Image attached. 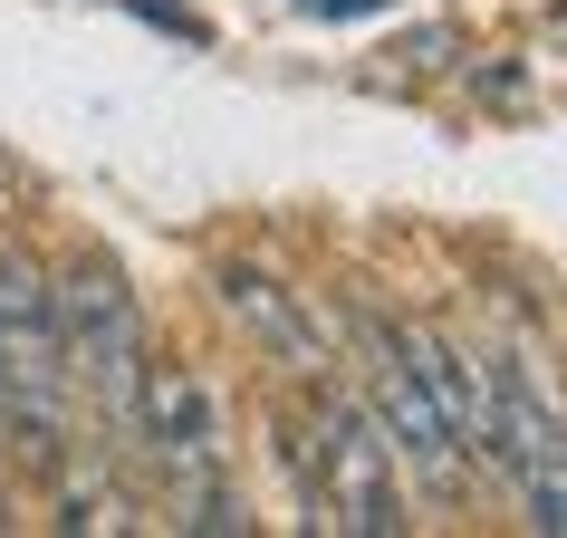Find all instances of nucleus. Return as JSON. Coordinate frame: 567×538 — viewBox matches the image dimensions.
<instances>
[{
    "instance_id": "obj_4",
    "label": "nucleus",
    "mask_w": 567,
    "mask_h": 538,
    "mask_svg": "<svg viewBox=\"0 0 567 538\" xmlns=\"http://www.w3.org/2000/svg\"><path fill=\"white\" fill-rule=\"evenodd\" d=\"M49 299H59V356L78 404L96 414L106 443H125V414H135V375H145V308L125 289V269L106 250H68L49 269Z\"/></svg>"
},
{
    "instance_id": "obj_7",
    "label": "nucleus",
    "mask_w": 567,
    "mask_h": 538,
    "mask_svg": "<svg viewBox=\"0 0 567 538\" xmlns=\"http://www.w3.org/2000/svg\"><path fill=\"white\" fill-rule=\"evenodd\" d=\"M394 337H404V356H414L423 394H433V414H443L452 452L472 462V472H491V414H501V375L462 346V337L423 328V318H394Z\"/></svg>"
},
{
    "instance_id": "obj_2",
    "label": "nucleus",
    "mask_w": 567,
    "mask_h": 538,
    "mask_svg": "<svg viewBox=\"0 0 567 538\" xmlns=\"http://www.w3.org/2000/svg\"><path fill=\"white\" fill-rule=\"evenodd\" d=\"M289 480H299V509L308 529L328 538H394L404 529V472H394V452L375 443V423H365L357 394H337L328 375L308 385V404H289Z\"/></svg>"
},
{
    "instance_id": "obj_5",
    "label": "nucleus",
    "mask_w": 567,
    "mask_h": 538,
    "mask_svg": "<svg viewBox=\"0 0 567 538\" xmlns=\"http://www.w3.org/2000/svg\"><path fill=\"white\" fill-rule=\"evenodd\" d=\"M347 328H357V404H365V423H375V443L394 452V472H414L433 500H452V490L472 480V462L452 452V433H443V414H433V394H423V375H414V356H404L394 318L357 308Z\"/></svg>"
},
{
    "instance_id": "obj_10",
    "label": "nucleus",
    "mask_w": 567,
    "mask_h": 538,
    "mask_svg": "<svg viewBox=\"0 0 567 538\" xmlns=\"http://www.w3.org/2000/svg\"><path fill=\"white\" fill-rule=\"evenodd\" d=\"M375 10H394V0H299V20H375Z\"/></svg>"
},
{
    "instance_id": "obj_1",
    "label": "nucleus",
    "mask_w": 567,
    "mask_h": 538,
    "mask_svg": "<svg viewBox=\"0 0 567 538\" xmlns=\"http://www.w3.org/2000/svg\"><path fill=\"white\" fill-rule=\"evenodd\" d=\"M125 443L145 452V472L164 480V529L193 538H231L250 529V500L231 480V423H221V394L193 375V365H154L135 375V414H125Z\"/></svg>"
},
{
    "instance_id": "obj_3",
    "label": "nucleus",
    "mask_w": 567,
    "mask_h": 538,
    "mask_svg": "<svg viewBox=\"0 0 567 538\" xmlns=\"http://www.w3.org/2000/svg\"><path fill=\"white\" fill-rule=\"evenodd\" d=\"M68 443H78V385L59 356V299H49V269L10 250L0 260V452L49 480Z\"/></svg>"
},
{
    "instance_id": "obj_9",
    "label": "nucleus",
    "mask_w": 567,
    "mask_h": 538,
    "mask_svg": "<svg viewBox=\"0 0 567 538\" xmlns=\"http://www.w3.org/2000/svg\"><path fill=\"white\" fill-rule=\"evenodd\" d=\"M49 480H59V529H135V500H125V480H116L106 452H78V443H68Z\"/></svg>"
},
{
    "instance_id": "obj_6",
    "label": "nucleus",
    "mask_w": 567,
    "mask_h": 538,
    "mask_svg": "<svg viewBox=\"0 0 567 538\" xmlns=\"http://www.w3.org/2000/svg\"><path fill=\"white\" fill-rule=\"evenodd\" d=\"M491 472L529 500V529L567 538V414L548 404V394L519 375V365H501V414H491Z\"/></svg>"
},
{
    "instance_id": "obj_8",
    "label": "nucleus",
    "mask_w": 567,
    "mask_h": 538,
    "mask_svg": "<svg viewBox=\"0 0 567 538\" xmlns=\"http://www.w3.org/2000/svg\"><path fill=\"white\" fill-rule=\"evenodd\" d=\"M212 299L231 308V328L250 337V346H260L279 375L318 385V375L337 365V356H328V337H318V308H308L299 289H279L269 269H221V279H212Z\"/></svg>"
}]
</instances>
